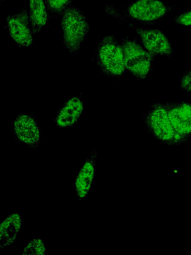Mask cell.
Here are the masks:
<instances>
[{
    "label": "cell",
    "instance_id": "5b68a950",
    "mask_svg": "<svg viewBox=\"0 0 191 255\" xmlns=\"http://www.w3.org/2000/svg\"><path fill=\"white\" fill-rule=\"evenodd\" d=\"M125 68L139 79L145 78L151 70L154 55L134 40H121Z\"/></svg>",
    "mask_w": 191,
    "mask_h": 255
},
{
    "label": "cell",
    "instance_id": "3957f363",
    "mask_svg": "<svg viewBox=\"0 0 191 255\" xmlns=\"http://www.w3.org/2000/svg\"><path fill=\"white\" fill-rule=\"evenodd\" d=\"M96 59L103 73L109 77H119L126 69L121 45L113 35L105 36L100 42Z\"/></svg>",
    "mask_w": 191,
    "mask_h": 255
},
{
    "label": "cell",
    "instance_id": "6da1fadb",
    "mask_svg": "<svg viewBox=\"0 0 191 255\" xmlns=\"http://www.w3.org/2000/svg\"><path fill=\"white\" fill-rule=\"evenodd\" d=\"M174 6L160 0H138L123 9L121 13L112 6L106 12L114 17H128L144 24H152L161 19Z\"/></svg>",
    "mask_w": 191,
    "mask_h": 255
},
{
    "label": "cell",
    "instance_id": "52a82bcc",
    "mask_svg": "<svg viewBox=\"0 0 191 255\" xmlns=\"http://www.w3.org/2000/svg\"><path fill=\"white\" fill-rule=\"evenodd\" d=\"M129 26L134 28L140 37L146 49L152 54L170 57L173 49L166 36L156 29H143L124 22Z\"/></svg>",
    "mask_w": 191,
    "mask_h": 255
},
{
    "label": "cell",
    "instance_id": "9a60e30c",
    "mask_svg": "<svg viewBox=\"0 0 191 255\" xmlns=\"http://www.w3.org/2000/svg\"><path fill=\"white\" fill-rule=\"evenodd\" d=\"M72 0H45L48 10L52 13L62 14L70 6Z\"/></svg>",
    "mask_w": 191,
    "mask_h": 255
},
{
    "label": "cell",
    "instance_id": "2e32d148",
    "mask_svg": "<svg viewBox=\"0 0 191 255\" xmlns=\"http://www.w3.org/2000/svg\"><path fill=\"white\" fill-rule=\"evenodd\" d=\"M181 87L187 92L191 93V69L183 74L181 79Z\"/></svg>",
    "mask_w": 191,
    "mask_h": 255
},
{
    "label": "cell",
    "instance_id": "5bb4252c",
    "mask_svg": "<svg viewBox=\"0 0 191 255\" xmlns=\"http://www.w3.org/2000/svg\"><path fill=\"white\" fill-rule=\"evenodd\" d=\"M46 253L44 242L40 239L30 241L22 252L23 255H43Z\"/></svg>",
    "mask_w": 191,
    "mask_h": 255
},
{
    "label": "cell",
    "instance_id": "8992f818",
    "mask_svg": "<svg viewBox=\"0 0 191 255\" xmlns=\"http://www.w3.org/2000/svg\"><path fill=\"white\" fill-rule=\"evenodd\" d=\"M171 124L182 144L191 138V104L184 102L165 104Z\"/></svg>",
    "mask_w": 191,
    "mask_h": 255
},
{
    "label": "cell",
    "instance_id": "7c38bea8",
    "mask_svg": "<svg viewBox=\"0 0 191 255\" xmlns=\"http://www.w3.org/2000/svg\"><path fill=\"white\" fill-rule=\"evenodd\" d=\"M21 226L20 215L13 213L6 217L0 225V248L11 245L15 240Z\"/></svg>",
    "mask_w": 191,
    "mask_h": 255
},
{
    "label": "cell",
    "instance_id": "7a4b0ae2",
    "mask_svg": "<svg viewBox=\"0 0 191 255\" xmlns=\"http://www.w3.org/2000/svg\"><path fill=\"white\" fill-rule=\"evenodd\" d=\"M61 26L66 48L72 54L77 53L89 30L85 16L79 8L70 6L62 13Z\"/></svg>",
    "mask_w": 191,
    "mask_h": 255
},
{
    "label": "cell",
    "instance_id": "ac0fdd59",
    "mask_svg": "<svg viewBox=\"0 0 191 255\" xmlns=\"http://www.w3.org/2000/svg\"></svg>",
    "mask_w": 191,
    "mask_h": 255
},
{
    "label": "cell",
    "instance_id": "9c48e42d",
    "mask_svg": "<svg viewBox=\"0 0 191 255\" xmlns=\"http://www.w3.org/2000/svg\"><path fill=\"white\" fill-rule=\"evenodd\" d=\"M97 155V151H93L86 159L76 176L75 192L79 200L84 198L90 191L95 176Z\"/></svg>",
    "mask_w": 191,
    "mask_h": 255
},
{
    "label": "cell",
    "instance_id": "ba28073f",
    "mask_svg": "<svg viewBox=\"0 0 191 255\" xmlns=\"http://www.w3.org/2000/svg\"><path fill=\"white\" fill-rule=\"evenodd\" d=\"M29 21V15L24 8L14 14L8 15L6 18V24L11 37L21 46L27 47L32 43Z\"/></svg>",
    "mask_w": 191,
    "mask_h": 255
},
{
    "label": "cell",
    "instance_id": "30bf717a",
    "mask_svg": "<svg viewBox=\"0 0 191 255\" xmlns=\"http://www.w3.org/2000/svg\"><path fill=\"white\" fill-rule=\"evenodd\" d=\"M14 131L19 140L30 146H35L39 142V128L31 116L20 115L17 117L14 123Z\"/></svg>",
    "mask_w": 191,
    "mask_h": 255
},
{
    "label": "cell",
    "instance_id": "4fadbf2b",
    "mask_svg": "<svg viewBox=\"0 0 191 255\" xmlns=\"http://www.w3.org/2000/svg\"><path fill=\"white\" fill-rule=\"evenodd\" d=\"M43 0H30L29 19L33 33L39 32L46 24L47 14Z\"/></svg>",
    "mask_w": 191,
    "mask_h": 255
},
{
    "label": "cell",
    "instance_id": "277c9868",
    "mask_svg": "<svg viewBox=\"0 0 191 255\" xmlns=\"http://www.w3.org/2000/svg\"><path fill=\"white\" fill-rule=\"evenodd\" d=\"M144 121L151 134L163 143L182 145L171 124L165 104H153L145 117Z\"/></svg>",
    "mask_w": 191,
    "mask_h": 255
},
{
    "label": "cell",
    "instance_id": "8fae6325",
    "mask_svg": "<svg viewBox=\"0 0 191 255\" xmlns=\"http://www.w3.org/2000/svg\"><path fill=\"white\" fill-rule=\"evenodd\" d=\"M83 110V103L78 97L68 99L59 111L56 123L60 128L73 126L78 120Z\"/></svg>",
    "mask_w": 191,
    "mask_h": 255
},
{
    "label": "cell",
    "instance_id": "e0dca14e",
    "mask_svg": "<svg viewBox=\"0 0 191 255\" xmlns=\"http://www.w3.org/2000/svg\"><path fill=\"white\" fill-rule=\"evenodd\" d=\"M174 20L176 23L181 25H191V10H189L179 14L175 17Z\"/></svg>",
    "mask_w": 191,
    "mask_h": 255
}]
</instances>
